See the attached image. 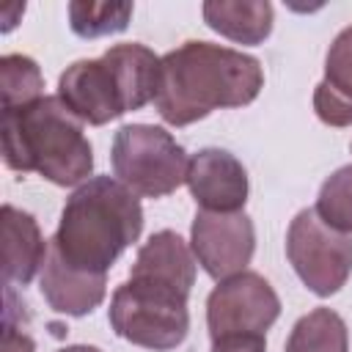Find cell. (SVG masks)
Returning <instances> with one entry per match:
<instances>
[{"instance_id":"1","label":"cell","mask_w":352,"mask_h":352,"mask_svg":"<svg viewBox=\"0 0 352 352\" xmlns=\"http://www.w3.org/2000/svg\"><path fill=\"white\" fill-rule=\"evenodd\" d=\"M264 88L261 63L231 47L184 41L160 58L154 107L170 126H187L220 107L250 104Z\"/></svg>"},{"instance_id":"2","label":"cell","mask_w":352,"mask_h":352,"mask_svg":"<svg viewBox=\"0 0 352 352\" xmlns=\"http://www.w3.org/2000/svg\"><path fill=\"white\" fill-rule=\"evenodd\" d=\"M140 231L143 209L138 195L118 179L94 176L69 195L50 245L66 264L107 275L118 256L138 242Z\"/></svg>"},{"instance_id":"3","label":"cell","mask_w":352,"mask_h":352,"mask_svg":"<svg viewBox=\"0 0 352 352\" xmlns=\"http://www.w3.org/2000/svg\"><path fill=\"white\" fill-rule=\"evenodd\" d=\"M0 138L3 160L11 170H36L58 187L85 184L94 170V151L82 121L58 96L3 110Z\"/></svg>"},{"instance_id":"4","label":"cell","mask_w":352,"mask_h":352,"mask_svg":"<svg viewBox=\"0 0 352 352\" xmlns=\"http://www.w3.org/2000/svg\"><path fill=\"white\" fill-rule=\"evenodd\" d=\"M160 58L143 44H116L102 58L74 60L58 80V99L82 124H110L157 96Z\"/></svg>"},{"instance_id":"5","label":"cell","mask_w":352,"mask_h":352,"mask_svg":"<svg viewBox=\"0 0 352 352\" xmlns=\"http://www.w3.org/2000/svg\"><path fill=\"white\" fill-rule=\"evenodd\" d=\"M187 292L151 278H132L113 292L110 327L118 338L154 352L176 349L190 330Z\"/></svg>"},{"instance_id":"6","label":"cell","mask_w":352,"mask_h":352,"mask_svg":"<svg viewBox=\"0 0 352 352\" xmlns=\"http://www.w3.org/2000/svg\"><path fill=\"white\" fill-rule=\"evenodd\" d=\"M113 170L135 195L162 198L187 184V151L170 132L151 124H126L113 138Z\"/></svg>"},{"instance_id":"7","label":"cell","mask_w":352,"mask_h":352,"mask_svg":"<svg viewBox=\"0 0 352 352\" xmlns=\"http://www.w3.org/2000/svg\"><path fill=\"white\" fill-rule=\"evenodd\" d=\"M286 256L300 280L319 297L336 294L352 272V239L330 228L316 209L294 214L286 234Z\"/></svg>"},{"instance_id":"8","label":"cell","mask_w":352,"mask_h":352,"mask_svg":"<svg viewBox=\"0 0 352 352\" xmlns=\"http://www.w3.org/2000/svg\"><path fill=\"white\" fill-rule=\"evenodd\" d=\"M280 316V300L275 289L258 272H239L220 280L206 300L209 336L231 333H267Z\"/></svg>"},{"instance_id":"9","label":"cell","mask_w":352,"mask_h":352,"mask_svg":"<svg viewBox=\"0 0 352 352\" xmlns=\"http://www.w3.org/2000/svg\"><path fill=\"white\" fill-rule=\"evenodd\" d=\"M190 248L214 280L245 272L256 250V228L245 212H198L190 228Z\"/></svg>"},{"instance_id":"10","label":"cell","mask_w":352,"mask_h":352,"mask_svg":"<svg viewBox=\"0 0 352 352\" xmlns=\"http://www.w3.org/2000/svg\"><path fill=\"white\" fill-rule=\"evenodd\" d=\"M187 187L204 212H242L248 201V173L226 148H201L192 154Z\"/></svg>"},{"instance_id":"11","label":"cell","mask_w":352,"mask_h":352,"mask_svg":"<svg viewBox=\"0 0 352 352\" xmlns=\"http://www.w3.org/2000/svg\"><path fill=\"white\" fill-rule=\"evenodd\" d=\"M38 289L52 311L66 316H85L104 300L107 275L85 272L66 264L63 256L50 245L47 261L38 275Z\"/></svg>"},{"instance_id":"12","label":"cell","mask_w":352,"mask_h":352,"mask_svg":"<svg viewBox=\"0 0 352 352\" xmlns=\"http://www.w3.org/2000/svg\"><path fill=\"white\" fill-rule=\"evenodd\" d=\"M50 245L44 242L33 214L3 206V278L6 286H25L41 272Z\"/></svg>"},{"instance_id":"13","label":"cell","mask_w":352,"mask_h":352,"mask_svg":"<svg viewBox=\"0 0 352 352\" xmlns=\"http://www.w3.org/2000/svg\"><path fill=\"white\" fill-rule=\"evenodd\" d=\"M314 110L330 126L352 124V25L344 28L324 58V77L314 91Z\"/></svg>"},{"instance_id":"14","label":"cell","mask_w":352,"mask_h":352,"mask_svg":"<svg viewBox=\"0 0 352 352\" xmlns=\"http://www.w3.org/2000/svg\"><path fill=\"white\" fill-rule=\"evenodd\" d=\"M129 275L170 283L190 294V289L195 283L192 248H187V242L176 231H157L138 250V258H135Z\"/></svg>"},{"instance_id":"15","label":"cell","mask_w":352,"mask_h":352,"mask_svg":"<svg viewBox=\"0 0 352 352\" xmlns=\"http://www.w3.org/2000/svg\"><path fill=\"white\" fill-rule=\"evenodd\" d=\"M204 22L236 44H261L272 33V6L267 0H206Z\"/></svg>"},{"instance_id":"16","label":"cell","mask_w":352,"mask_h":352,"mask_svg":"<svg viewBox=\"0 0 352 352\" xmlns=\"http://www.w3.org/2000/svg\"><path fill=\"white\" fill-rule=\"evenodd\" d=\"M283 352H349L346 324L336 311L314 308L294 322Z\"/></svg>"},{"instance_id":"17","label":"cell","mask_w":352,"mask_h":352,"mask_svg":"<svg viewBox=\"0 0 352 352\" xmlns=\"http://www.w3.org/2000/svg\"><path fill=\"white\" fill-rule=\"evenodd\" d=\"M44 77L33 58L11 52L0 58V94H3V110L25 107L36 99H41Z\"/></svg>"},{"instance_id":"18","label":"cell","mask_w":352,"mask_h":352,"mask_svg":"<svg viewBox=\"0 0 352 352\" xmlns=\"http://www.w3.org/2000/svg\"><path fill=\"white\" fill-rule=\"evenodd\" d=\"M132 16V3H69V22L80 38H99L126 30Z\"/></svg>"},{"instance_id":"19","label":"cell","mask_w":352,"mask_h":352,"mask_svg":"<svg viewBox=\"0 0 352 352\" xmlns=\"http://www.w3.org/2000/svg\"><path fill=\"white\" fill-rule=\"evenodd\" d=\"M314 209L330 228L341 234L352 231V165H344L324 179Z\"/></svg>"},{"instance_id":"20","label":"cell","mask_w":352,"mask_h":352,"mask_svg":"<svg viewBox=\"0 0 352 352\" xmlns=\"http://www.w3.org/2000/svg\"><path fill=\"white\" fill-rule=\"evenodd\" d=\"M212 352H267L261 333H231L212 338Z\"/></svg>"},{"instance_id":"21","label":"cell","mask_w":352,"mask_h":352,"mask_svg":"<svg viewBox=\"0 0 352 352\" xmlns=\"http://www.w3.org/2000/svg\"><path fill=\"white\" fill-rule=\"evenodd\" d=\"M3 352H36L33 338L25 330H16L11 316H6L3 322Z\"/></svg>"},{"instance_id":"22","label":"cell","mask_w":352,"mask_h":352,"mask_svg":"<svg viewBox=\"0 0 352 352\" xmlns=\"http://www.w3.org/2000/svg\"><path fill=\"white\" fill-rule=\"evenodd\" d=\"M58 352H102L99 346H88V344H74V346H63Z\"/></svg>"}]
</instances>
